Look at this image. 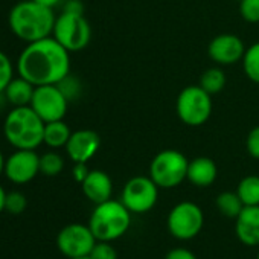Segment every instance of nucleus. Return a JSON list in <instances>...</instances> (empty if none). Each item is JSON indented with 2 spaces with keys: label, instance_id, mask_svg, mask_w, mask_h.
I'll return each instance as SVG.
<instances>
[{
  "label": "nucleus",
  "instance_id": "13",
  "mask_svg": "<svg viewBox=\"0 0 259 259\" xmlns=\"http://www.w3.org/2000/svg\"><path fill=\"white\" fill-rule=\"evenodd\" d=\"M244 41L235 34H220L212 38L207 46L209 58L218 66H230L242 61L245 54Z\"/></svg>",
  "mask_w": 259,
  "mask_h": 259
},
{
  "label": "nucleus",
  "instance_id": "17",
  "mask_svg": "<svg viewBox=\"0 0 259 259\" xmlns=\"http://www.w3.org/2000/svg\"><path fill=\"white\" fill-rule=\"evenodd\" d=\"M218 176L217 163L210 157H195L189 160L188 165V176L186 180H189L194 186L198 188H207L213 185Z\"/></svg>",
  "mask_w": 259,
  "mask_h": 259
},
{
  "label": "nucleus",
  "instance_id": "8",
  "mask_svg": "<svg viewBox=\"0 0 259 259\" xmlns=\"http://www.w3.org/2000/svg\"><path fill=\"white\" fill-rule=\"evenodd\" d=\"M204 226V213L201 207L192 201H180L176 204L166 218L169 233L179 241L195 238Z\"/></svg>",
  "mask_w": 259,
  "mask_h": 259
},
{
  "label": "nucleus",
  "instance_id": "35",
  "mask_svg": "<svg viewBox=\"0 0 259 259\" xmlns=\"http://www.w3.org/2000/svg\"><path fill=\"white\" fill-rule=\"evenodd\" d=\"M5 201H7V191L0 186V213L5 210Z\"/></svg>",
  "mask_w": 259,
  "mask_h": 259
},
{
  "label": "nucleus",
  "instance_id": "29",
  "mask_svg": "<svg viewBox=\"0 0 259 259\" xmlns=\"http://www.w3.org/2000/svg\"><path fill=\"white\" fill-rule=\"evenodd\" d=\"M90 257L92 259H117V253H116V248L111 245V242L96 241L90 253Z\"/></svg>",
  "mask_w": 259,
  "mask_h": 259
},
{
  "label": "nucleus",
  "instance_id": "31",
  "mask_svg": "<svg viewBox=\"0 0 259 259\" xmlns=\"http://www.w3.org/2000/svg\"><path fill=\"white\" fill-rule=\"evenodd\" d=\"M165 259H197V256L189 250V248H185V247H176V248H171Z\"/></svg>",
  "mask_w": 259,
  "mask_h": 259
},
{
  "label": "nucleus",
  "instance_id": "1",
  "mask_svg": "<svg viewBox=\"0 0 259 259\" xmlns=\"http://www.w3.org/2000/svg\"><path fill=\"white\" fill-rule=\"evenodd\" d=\"M69 54L54 37L28 43L19 55L17 72L34 85L58 84L70 73Z\"/></svg>",
  "mask_w": 259,
  "mask_h": 259
},
{
  "label": "nucleus",
  "instance_id": "26",
  "mask_svg": "<svg viewBox=\"0 0 259 259\" xmlns=\"http://www.w3.org/2000/svg\"><path fill=\"white\" fill-rule=\"evenodd\" d=\"M14 78V67L10 57L0 51V93H4L11 79Z\"/></svg>",
  "mask_w": 259,
  "mask_h": 259
},
{
  "label": "nucleus",
  "instance_id": "16",
  "mask_svg": "<svg viewBox=\"0 0 259 259\" xmlns=\"http://www.w3.org/2000/svg\"><path fill=\"white\" fill-rule=\"evenodd\" d=\"M82 194L95 204L104 203L111 198L113 194V182L111 177L101 169H92L89 176L81 183Z\"/></svg>",
  "mask_w": 259,
  "mask_h": 259
},
{
  "label": "nucleus",
  "instance_id": "4",
  "mask_svg": "<svg viewBox=\"0 0 259 259\" xmlns=\"http://www.w3.org/2000/svg\"><path fill=\"white\" fill-rule=\"evenodd\" d=\"M130 226H132V212L122 201L111 198L96 204L89 220V227L98 241L113 242L122 238Z\"/></svg>",
  "mask_w": 259,
  "mask_h": 259
},
{
  "label": "nucleus",
  "instance_id": "33",
  "mask_svg": "<svg viewBox=\"0 0 259 259\" xmlns=\"http://www.w3.org/2000/svg\"><path fill=\"white\" fill-rule=\"evenodd\" d=\"M63 11L73 13V14H84V5L81 4V0H67L63 7Z\"/></svg>",
  "mask_w": 259,
  "mask_h": 259
},
{
  "label": "nucleus",
  "instance_id": "15",
  "mask_svg": "<svg viewBox=\"0 0 259 259\" xmlns=\"http://www.w3.org/2000/svg\"><path fill=\"white\" fill-rule=\"evenodd\" d=\"M235 233L238 239L248 245H259V206H244L235 218Z\"/></svg>",
  "mask_w": 259,
  "mask_h": 259
},
{
  "label": "nucleus",
  "instance_id": "36",
  "mask_svg": "<svg viewBox=\"0 0 259 259\" xmlns=\"http://www.w3.org/2000/svg\"><path fill=\"white\" fill-rule=\"evenodd\" d=\"M5 162H7V159L4 157L2 151H0V176H2L4 171H5Z\"/></svg>",
  "mask_w": 259,
  "mask_h": 259
},
{
  "label": "nucleus",
  "instance_id": "25",
  "mask_svg": "<svg viewBox=\"0 0 259 259\" xmlns=\"http://www.w3.org/2000/svg\"><path fill=\"white\" fill-rule=\"evenodd\" d=\"M28 206V200L25 197V194L19 192V191H13L7 194V201H5V210L13 213V215H20L22 212H25Z\"/></svg>",
  "mask_w": 259,
  "mask_h": 259
},
{
  "label": "nucleus",
  "instance_id": "24",
  "mask_svg": "<svg viewBox=\"0 0 259 259\" xmlns=\"http://www.w3.org/2000/svg\"><path fill=\"white\" fill-rule=\"evenodd\" d=\"M64 169V159L55 153L49 151L40 156V172L48 176V177H55Z\"/></svg>",
  "mask_w": 259,
  "mask_h": 259
},
{
  "label": "nucleus",
  "instance_id": "23",
  "mask_svg": "<svg viewBox=\"0 0 259 259\" xmlns=\"http://www.w3.org/2000/svg\"><path fill=\"white\" fill-rule=\"evenodd\" d=\"M242 69L250 81L259 84V41L245 49L242 57Z\"/></svg>",
  "mask_w": 259,
  "mask_h": 259
},
{
  "label": "nucleus",
  "instance_id": "6",
  "mask_svg": "<svg viewBox=\"0 0 259 259\" xmlns=\"http://www.w3.org/2000/svg\"><path fill=\"white\" fill-rule=\"evenodd\" d=\"M212 95H209L200 84L185 87L176 102L179 119L189 126H200L206 123L212 114Z\"/></svg>",
  "mask_w": 259,
  "mask_h": 259
},
{
  "label": "nucleus",
  "instance_id": "19",
  "mask_svg": "<svg viewBox=\"0 0 259 259\" xmlns=\"http://www.w3.org/2000/svg\"><path fill=\"white\" fill-rule=\"evenodd\" d=\"M70 135H72L70 128L63 119L54 120V122H46L43 144H46L49 148H63L69 142Z\"/></svg>",
  "mask_w": 259,
  "mask_h": 259
},
{
  "label": "nucleus",
  "instance_id": "28",
  "mask_svg": "<svg viewBox=\"0 0 259 259\" xmlns=\"http://www.w3.org/2000/svg\"><path fill=\"white\" fill-rule=\"evenodd\" d=\"M239 14L248 23H259V0H241Z\"/></svg>",
  "mask_w": 259,
  "mask_h": 259
},
{
  "label": "nucleus",
  "instance_id": "5",
  "mask_svg": "<svg viewBox=\"0 0 259 259\" xmlns=\"http://www.w3.org/2000/svg\"><path fill=\"white\" fill-rule=\"evenodd\" d=\"M189 160L177 150L168 148L154 156L150 165V177L160 189H171L182 185L188 176Z\"/></svg>",
  "mask_w": 259,
  "mask_h": 259
},
{
  "label": "nucleus",
  "instance_id": "2",
  "mask_svg": "<svg viewBox=\"0 0 259 259\" xmlns=\"http://www.w3.org/2000/svg\"><path fill=\"white\" fill-rule=\"evenodd\" d=\"M57 16L52 8L43 7L34 0H23L13 7L8 23L13 34L26 41L34 43L48 38L54 32Z\"/></svg>",
  "mask_w": 259,
  "mask_h": 259
},
{
  "label": "nucleus",
  "instance_id": "32",
  "mask_svg": "<svg viewBox=\"0 0 259 259\" xmlns=\"http://www.w3.org/2000/svg\"><path fill=\"white\" fill-rule=\"evenodd\" d=\"M89 172H90V169L87 168V163H75V166L72 169V176L79 185L84 182V179L89 176Z\"/></svg>",
  "mask_w": 259,
  "mask_h": 259
},
{
  "label": "nucleus",
  "instance_id": "3",
  "mask_svg": "<svg viewBox=\"0 0 259 259\" xmlns=\"http://www.w3.org/2000/svg\"><path fill=\"white\" fill-rule=\"evenodd\" d=\"M45 123L31 105L14 107L5 117L4 136L16 150H37L43 144Z\"/></svg>",
  "mask_w": 259,
  "mask_h": 259
},
{
  "label": "nucleus",
  "instance_id": "10",
  "mask_svg": "<svg viewBox=\"0 0 259 259\" xmlns=\"http://www.w3.org/2000/svg\"><path fill=\"white\" fill-rule=\"evenodd\" d=\"M96 241L98 239L95 238L89 224L85 226L79 223L64 226L57 235V247L67 259L90 256Z\"/></svg>",
  "mask_w": 259,
  "mask_h": 259
},
{
  "label": "nucleus",
  "instance_id": "21",
  "mask_svg": "<svg viewBox=\"0 0 259 259\" xmlns=\"http://www.w3.org/2000/svg\"><path fill=\"white\" fill-rule=\"evenodd\" d=\"M236 194L244 206H259V176L244 177L238 183Z\"/></svg>",
  "mask_w": 259,
  "mask_h": 259
},
{
  "label": "nucleus",
  "instance_id": "20",
  "mask_svg": "<svg viewBox=\"0 0 259 259\" xmlns=\"http://www.w3.org/2000/svg\"><path fill=\"white\" fill-rule=\"evenodd\" d=\"M217 209L226 217V218H236L241 210L244 209V203L241 201L239 195L236 192L232 191H226L218 194L217 200H215Z\"/></svg>",
  "mask_w": 259,
  "mask_h": 259
},
{
  "label": "nucleus",
  "instance_id": "27",
  "mask_svg": "<svg viewBox=\"0 0 259 259\" xmlns=\"http://www.w3.org/2000/svg\"><path fill=\"white\" fill-rule=\"evenodd\" d=\"M57 85H58L60 90L64 93V96L69 99V102L73 101V99H76V98L81 95V82H79L78 78L72 76L70 73H69L66 78H63Z\"/></svg>",
  "mask_w": 259,
  "mask_h": 259
},
{
  "label": "nucleus",
  "instance_id": "37",
  "mask_svg": "<svg viewBox=\"0 0 259 259\" xmlns=\"http://www.w3.org/2000/svg\"><path fill=\"white\" fill-rule=\"evenodd\" d=\"M70 259H92L90 256H82V257H70Z\"/></svg>",
  "mask_w": 259,
  "mask_h": 259
},
{
  "label": "nucleus",
  "instance_id": "22",
  "mask_svg": "<svg viewBox=\"0 0 259 259\" xmlns=\"http://www.w3.org/2000/svg\"><path fill=\"white\" fill-rule=\"evenodd\" d=\"M200 85L209 95H217L226 87V73L223 72L221 67L206 69L200 78Z\"/></svg>",
  "mask_w": 259,
  "mask_h": 259
},
{
  "label": "nucleus",
  "instance_id": "38",
  "mask_svg": "<svg viewBox=\"0 0 259 259\" xmlns=\"http://www.w3.org/2000/svg\"><path fill=\"white\" fill-rule=\"evenodd\" d=\"M256 259H259V250H257V254H256Z\"/></svg>",
  "mask_w": 259,
  "mask_h": 259
},
{
  "label": "nucleus",
  "instance_id": "30",
  "mask_svg": "<svg viewBox=\"0 0 259 259\" xmlns=\"http://www.w3.org/2000/svg\"><path fill=\"white\" fill-rule=\"evenodd\" d=\"M245 148H247V153L250 154V157L259 160V125H256L254 128L250 130L247 141H245Z\"/></svg>",
  "mask_w": 259,
  "mask_h": 259
},
{
  "label": "nucleus",
  "instance_id": "14",
  "mask_svg": "<svg viewBox=\"0 0 259 259\" xmlns=\"http://www.w3.org/2000/svg\"><path fill=\"white\" fill-rule=\"evenodd\" d=\"M101 138L93 130H78L72 132L66 144V153L73 163H87L99 151Z\"/></svg>",
  "mask_w": 259,
  "mask_h": 259
},
{
  "label": "nucleus",
  "instance_id": "9",
  "mask_svg": "<svg viewBox=\"0 0 259 259\" xmlns=\"http://www.w3.org/2000/svg\"><path fill=\"white\" fill-rule=\"evenodd\" d=\"M159 186L151 177L138 176L130 179L120 195V201L132 213L150 212L159 200Z\"/></svg>",
  "mask_w": 259,
  "mask_h": 259
},
{
  "label": "nucleus",
  "instance_id": "34",
  "mask_svg": "<svg viewBox=\"0 0 259 259\" xmlns=\"http://www.w3.org/2000/svg\"><path fill=\"white\" fill-rule=\"evenodd\" d=\"M34 2H37V4H40V5H43V7H48V8H55L61 0H34Z\"/></svg>",
  "mask_w": 259,
  "mask_h": 259
},
{
  "label": "nucleus",
  "instance_id": "7",
  "mask_svg": "<svg viewBox=\"0 0 259 259\" xmlns=\"http://www.w3.org/2000/svg\"><path fill=\"white\" fill-rule=\"evenodd\" d=\"M52 37L69 52H79L90 43L92 28L84 14L63 11L55 20Z\"/></svg>",
  "mask_w": 259,
  "mask_h": 259
},
{
  "label": "nucleus",
  "instance_id": "11",
  "mask_svg": "<svg viewBox=\"0 0 259 259\" xmlns=\"http://www.w3.org/2000/svg\"><path fill=\"white\" fill-rule=\"evenodd\" d=\"M29 105L45 122H54L61 120L66 116L69 99L57 84L35 85Z\"/></svg>",
  "mask_w": 259,
  "mask_h": 259
},
{
  "label": "nucleus",
  "instance_id": "18",
  "mask_svg": "<svg viewBox=\"0 0 259 259\" xmlns=\"http://www.w3.org/2000/svg\"><path fill=\"white\" fill-rule=\"evenodd\" d=\"M34 90H35V85L31 81H28L23 76H19V78L11 79V82L8 84L4 93L14 107H23V105L31 104Z\"/></svg>",
  "mask_w": 259,
  "mask_h": 259
},
{
  "label": "nucleus",
  "instance_id": "12",
  "mask_svg": "<svg viewBox=\"0 0 259 259\" xmlns=\"http://www.w3.org/2000/svg\"><path fill=\"white\" fill-rule=\"evenodd\" d=\"M40 172V156L35 150H16L5 162L4 174L16 185L32 182Z\"/></svg>",
  "mask_w": 259,
  "mask_h": 259
}]
</instances>
